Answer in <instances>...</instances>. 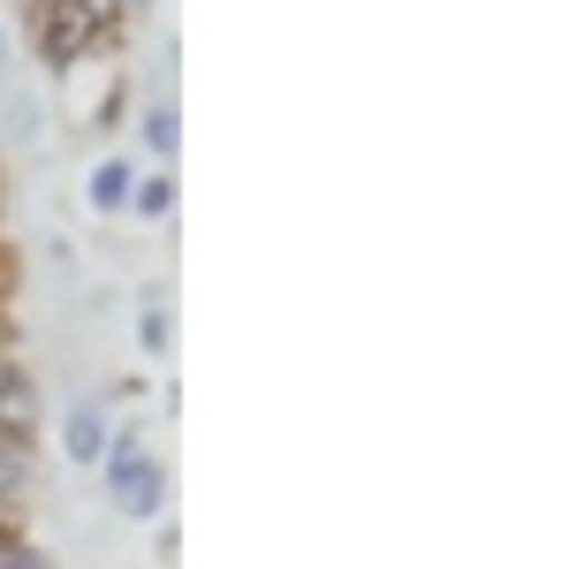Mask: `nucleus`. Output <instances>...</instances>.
<instances>
[{
    "label": "nucleus",
    "instance_id": "obj_5",
    "mask_svg": "<svg viewBox=\"0 0 569 569\" xmlns=\"http://www.w3.org/2000/svg\"><path fill=\"white\" fill-rule=\"evenodd\" d=\"M61 448H69V463H99V448H107V410H99V402L69 410V426H61Z\"/></svg>",
    "mask_w": 569,
    "mask_h": 569
},
{
    "label": "nucleus",
    "instance_id": "obj_9",
    "mask_svg": "<svg viewBox=\"0 0 569 569\" xmlns=\"http://www.w3.org/2000/svg\"><path fill=\"white\" fill-rule=\"evenodd\" d=\"M137 342H144V357H168V311L144 305V319H137Z\"/></svg>",
    "mask_w": 569,
    "mask_h": 569
},
{
    "label": "nucleus",
    "instance_id": "obj_8",
    "mask_svg": "<svg viewBox=\"0 0 569 569\" xmlns=\"http://www.w3.org/2000/svg\"><path fill=\"white\" fill-rule=\"evenodd\" d=\"M144 144H152V160H176V144H182L176 107H152V114H144Z\"/></svg>",
    "mask_w": 569,
    "mask_h": 569
},
{
    "label": "nucleus",
    "instance_id": "obj_10",
    "mask_svg": "<svg viewBox=\"0 0 569 569\" xmlns=\"http://www.w3.org/2000/svg\"><path fill=\"white\" fill-rule=\"evenodd\" d=\"M8 380H16V357H8V350H0V388H8Z\"/></svg>",
    "mask_w": 569,
    "mask_h": 569
},
{
    "label": "nucleus",
    "instance_id": "obj_7",
    "mask_svg": "<svg viewBox=\"0 0 569 569\" xmlns=\"http://www.w3.org/2000/svg\"><path fill=\"white\" fill-rule=\"evenodd\" d=\"M31 486V440H0V501H16Z\"/></svg>",
    "mask_w": 569,
    "mask_h": 569
},
{
    "label": "nucleus",
    "instance_id": "obj_6",
    "mask_svg": "<svg viewBox=\"0 0 569 569\" xmlns=\"http://www.w3.org/2000/svg\"><path fill=\"white\" fill-rule=\"evenodd\" d=\"M130 213L137 220H168V213H176V182H168V176H144L130 190Z\"/></svg>",
    "mask_w": 569,
    "mask_h": 569
},
{
    "label": "nucleus",
    "instance_id": "obj_1",
    "mask_svg": "<svg viewBox=\"0 0 569 569\" xmlns=\"http://www.w3.org/2000/svg\"><path fill=\"white\" fill-rule=\"evenodd\" d=\"M107 0H39V61L53 77H69L77 61H91L107 46Z\"/></svg>",
    "mask_w": 569,
    "mask_h": 569
},
{
    "label": "nucleus",
    "instance_id": "obj_4",
    "mask_svg": "<svg viewBox=\"0 0 569 569\" xmlns=\"http://www.w3.org/2000/svg\"><path fill=\"white\" fill-rule=\"evenodd\" d=\"M39 433V388L16 372L8 388H0V440H31Z\"/></svg>",
    "mask_w": 569,
    "mask_h": 569
},
{
    "label": "nucleus",
    "instance_id": "obj_11",
    "mask_svg": "<svg viewBox=\"0 0 569 569\" xmlns=\"http://www.w3.org/2000/svg\"><path fill=\"white\" fill-rule=\"evenodd\" d=\"M0 61H8V46H0Z\"/></svg>",
    "mask_w": 569,
    "mask_h": 569
},
{
    "label": "nucleus",
    "instance_id": "obj_3",
    "mask_svg": "<svg viewBox=\"0 0 569 569\" xmlns=\"http://www.w3.org/2000/svg\"><path fill=\"white\" fill-rule=\"evenodd\" d=\"M130 190H137V168L114 152V160H99L91 168V182H84V198H91V213H122L130 206Z\"/></svg>",
    "mask_w": 569,
    "mask_h": 569
},
{
    "label": "nucleus",
    "instance_id": "obj_2",
    "mask_svg": "<svg viewBox=\"0 0 569 569\" xmlns=\"http://www.w3.org/2000/svg\"><path fill=\"white\" fill-rule=\"evenodd\" d=\"M107 493H114V509H122V517H160V501H168V463L137 456L130 471H114V479H107Z\"/></svg>",
    "mask_w": 569,
    "mask_h": 569
}]
</instances>
